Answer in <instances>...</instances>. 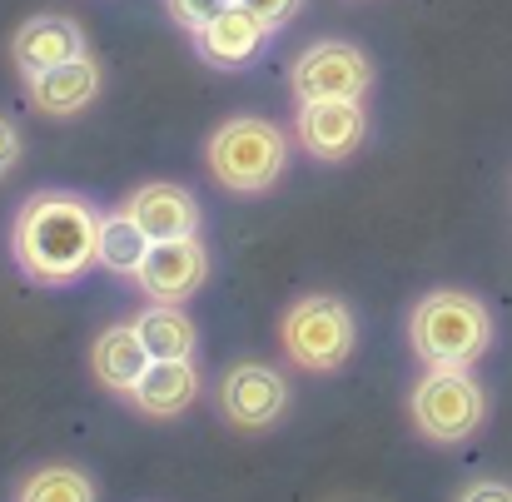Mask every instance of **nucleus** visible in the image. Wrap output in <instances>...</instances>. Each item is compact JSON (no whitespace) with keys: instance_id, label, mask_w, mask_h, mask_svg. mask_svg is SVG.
<instances>
[{"instance_id":"obj_16","label":"nucleus","mask_w":512,"mask_h":502,"mask_svg":"<svg viewBox=\"0 0 512 502\" xmlns=\"http://www.w3.org/2000/svg\"><path fill=\"white\" fill-rule=\"evenodd\" d=\"M135 329L145 338L150 358H194V348H199V329L184 314V304H150L135 319Z\"/></svg>"},{"instance_id":"obj_4","label":"nucleus","mask_w":512,"mask_h":502,"mask_svg":"<svg viewBox=\"0 0 512 502\" xmlns=\"http://www.w3.org/2000/svg\"><path fill=\"white\" fill-rule=\"evenodd\" d=\"M284 353L309 368V373H339L358 343V324H353V309L334 299V294H309L299 299L289 314H284Z\"/></svg>"},{"instance_id":"obj_10","label":"nucleus","mask_w":512,"mask_h":502,"mask_svg":"<svg viewBox=\"0 0 512 502\" xmlns=\"http://www.w3.org/2000/svg\"><path fill=\"white\" fill-rule=\"evenodd\" d=\"M269 35H274V30H269L249 5L229 0L214 20H204V25L194 30V50H199L204 65H214V70H244V65H254V60L264 55Z\"/></svg>"},{"instance_id":"obj_21","label":"nucleus","mask_w":512,"mask_h":502,"mask_svg":"<svg viewBox=\"0 0 512 502\" xmlns=\"http://www.w3.org/2000/svg\"><path fill=\"white\" fill-rule=\"evenodd\" d=\"M15 160H20V135H15V125L0 115V179L15 169Z\"/></svg>"},{"instance_id":"obj_3","label":"nucleus","mask_w":512,"mask_h":502,"mask_svg":"<svg viewBox=\"0 0 512 502\" xmlns=\"http://www.w3.org/2000/svg\"><path fill=\"white\" fill-rule=\"evenodd\" d=\"M204 160H209V174L234 189V194H264L279 184V174L289 165V140L279 125L259 120V115H234L224 120L209 145H204Z\"/></svg>"},{"instance_id":"obj_18","label":"nucleus","mask_w":512,"mask_h":502,"mask_svg":"<svg viewBox=\"0 0 512 502\" xmlns=\"http://www.w3.org/2000/svg\"><path fill=\"white\" fill-rule=\"evenodd\" d=\"M15 502H95V488H90V478H85L80 468L55 463V468L30 473V478L20 483Z\"/></svg>"},{"instance_id":"obj_13","label":"nucleus","mask_w":512,"mask_h":502,"mask_svg":"<svg viewBox=\"0 0 512 502\" xmlns=\"http://www.w3.org/2000/svg\"><path fill=\"white\" fill-rule=\"evenodd\" d=\"M125 214L150 234V244L199 234V199H194L184 184H140V189L130 194Z\"/></svg>"},{"instance_id":"obj_8","label":"nucleus","mask_w":512,"mask_h":502,"mask_svg":"<svg viewBox=\"0 0 512 502\" xmlns=\"http://www.w3.org/2000/svg\"><path fill=\"white\" fill-rule=\"evenodd\" d=\"M219 408H224V418H229L234 428L259 433V428H274V423L284 418L289 388H284V378H279L274 368H264V363H239V368H229V373L219 378Z\"/></svg>"},{"instance_id":"obj_2","label":"nucleus","mask_w":512,"mask_h":502,"mask_svg":"<svg viewBox=\"0 0 512 502\" xmlns=\"http://www.w3.org/2000/svg\"><path fill=\"white\" fill-rule=\"evenodd\" d=\"M408 343L428 368H468L488 353L493 343V319L473 294L458 289H438L428 294L413 319H408Z\"/></svg>"},{"instance_id":"obj_20","label":"nucleus","mask_w":512,"mask_h":502,"mask_svg":"<svg viewBox=\"0 0 512 502\" xmlns=\"http://www.w3.org/2000/svg\"><path fill=\"white\" fill-rule=\"evenodd\" d=\"M239 5H249L269 30H284V25L299 15V5H304V0H239Z\"/></svg>"},{"instance_id":"obj_6","label":"nucleus","mask_w":512,"mask_h":502,"mask_svg":"<svg viewBox=\"0 0 512 502\" xmlns=\"http://www.w3.org/2000/svg\"><path fill=\"white\" fill-rule=\"evenodd\" d=\"M289 85L299 100H363V90L373 85V65L358 45L319 40L294 60Z\"/></svg>"},{"instance_id":"obj_11","label":"nucleus","mask_w":512,"mask_h":502,"mask_svg":"<svg viewBox=\"0 0 512 502\" xmlns=\"http://www.w3.org/2000/svg\"><path fill=\"white\" fill-rule=\"evenodd\" d=\"M75 55H90V50H85V30L70 15H30L10 35V60H15V70L25 80L50 70V65H65Z\"/></svg>"},{"instance_id":"obj_9","label":"nucleus","mask_w":512,"mask_h":502,"mask_svg":"<svg viewBox=\"0 0 512 502\" xmlns=\"http://www.w3.org/2000/svg\"><path fill=\"white\" fill-rule=\"evenodd\" d=\"M294 135H299V145H304L314 160L339 165V160H348V155L363 145V135H368L363 100H299Z\"/></svg>"},{"instance_id":"obj_7","label":"nucleus","mask_w":512,"mask_h":502,"mask_svg":"<svg viewBox=\"0 0 512 502\" xmlns=\"http://www.w3.org/2000/svg\"><path fill=\"white\" fill-rule=\"evenodd\" d=\"M204 279H209V254H204L199 234L150 244V254L135 274V284L150 294V304H184L204 289Z\"/></svg>"},{"instance_id":"obj_1","label":"nucleus","mask_w":512,"mask_h":502,"mask_svg":"<svg viewBox=\"0 0 512 502\" xmlns=\"http://www.w3.org/2000/svg\"><path fill=\"white\" fill-rule=\"evenodd\" d=\"M10 254L25 279L45 289H65L100 264V214L85 194L45 189L30 194L10 229Z\"/></svg>"},{"instance_id":"obj_19","label":"nucleus","mask_w":512,"mask_h":502,"mask_svg":"<svg viewBox=\"0 0 512 502\" xmlns=\"http://www.w3.org/2000/svg\"><path fill=\"white\" fill-rule=\"evenodd\" d=\"M224 5H229V0H170V15H174V25L199 30V25H204V20H214Z\"/></svg>"},{"instance_id":"obj_17","label":"nucleus","mask_w":512,"mask_h":502,"mask_svg":"<svg viewBox=\"0 0 512 502\" xmlns=\"http://www.w3.org/2000/svg\"><path fill=\"white\" fill-rule=\"evenodd\" d=\"M145 254H150V234L130 219V214H105L100 219V269H110V274H140V264H145Z\"/></svg>"},{"instance_id":"obj_14","label":"nucleus","mask_w":512,"mask_h":502,"mask_svg":"<svg viewBox=\"0 0 512 502\" xmlns=\"http://www.w3.org/2000/svg\"><path fill=\"white\" fill-rule=\"evenodd\" d=\"M194 398H199V373L189 358H155L130 388V403L150 418H179Z\"/></svg>"},{"instance_id":"obj_15","label":"nucleus","mask_w":512,"mask_h":502,"mask_svg":"<svg viewBox=\"0 0 512 502\" xmlns=\"http://www.w3.org/2000/svg\"><path fill=\"white\" fill-rule=\"evenodd\" d=\"M150 363H155V358H150V348H145V338H140L135 324L105 329V334L95 338V348H90V368H95V378H100L110 393H130Z\"/></svg>"},{"instance_id":"obj_22","label":"nucleus","mask_w":512,"mask_h":502,"mask_svg":"<svg viewBox=\"0 0 512 502\" xmlns=\"http://www.w3.org/2000/svg\"><path fill=\"white\" fill-rule=\"evenodd\" d=\"M458 502H512V488L508 483H473Z\"/></svg>"},{"instance_id":"obj_12","label":"nucleus","mask_w":512,"mask_h":502,"mask_svg":"<svg viewBox=\"0 0 512 502\" xmlns=\"http://www.w3.org/2000/svg\"><path fill=\"white\" fill-rule=\"evenodd\" d=\"M25 90H30V105H35L40 115L70 120V115H80V110L100 95V65H95L90 55H75V60H65V65H50V70L30 75Z\"/></svg>"},{"instance_id":"obj_5","label":"nucleus","mask_w":512,"mask_h":502,"mask_svg":"<svg viewBox=\"0 0 512 502\" xmlns=\"http://www.w3.org/2000/svg\"><path fill=\"white\" fill-rule=\"evenodd\" d=\"M488 398L463 368H433L413 388V423L433 443H463L483 428Z\"/></svg>"}]
</instances>
